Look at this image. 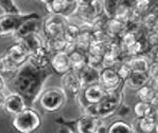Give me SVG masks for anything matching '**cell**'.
I'll list each match as a JSON object with an SVG mask.
<instances>
[{"mask_svg":"<svg viewBox=\"0 0 158 133\" xmlns=\"http://www.w3.org/2000/svg\"><path fill=\"white\" fill-rule=\"evenodd\" d=\"M53 72L48 68H38L27 61L12 74L6 81V89L10 93H17L25 98L27 106L33 107L44 91L46 81L52 76Z\"/></svg>","mask_w":158,"mask_h":133,"instance_id":"1","label":"cell"},{"mask_svg":"<svg viewBox=\"0 0 158 133\" xmlns=\"http://www.w3.org/2000/svg\"><path fill=\"white\" fill-rule=\"evenodd\" d=\"M42 124V116L33 107H27L12 119V127L18 133H35L40 129Z\"/></svg>","mask_w":158,"mask_h":133,"instance_id":"2","label":"cell"},{"mask_svg":"<svg viewBox=\"0 0 158 133\" xmlns=\"http://www.w3.org/2000/svg\"><path fill=\"white\" fill-rule=\"evenodd\" d=\"M68 98L60 87H52L44 90L38 97V104L45 112L55 113L62 110Z\"/></svg>","mask_w":158,"mask_h":133,"instance_id":"3","label":"cell"},{"mask_svg":"<svg viewBox=\"0 0 158 133\" xmlns=\"http://www.w3.org/2000/svg\"><path fill=\"white\" fill-rule=\"evenodd\" d=\"M37 13H28V14H3L0 16V30L2 36H14L16 31L20 28L25 21L32 18H40Z\"/></svg>","mask_w":158,"mask_h":133,"instance_id":"4","label":"cell"},{"mask_svg":"<svg viewBox=\"0 0 158 133\" xmlns=\"http://www.w3.org/2000/svg\"><path fill=\"white\" fill-rule=\"evenodd\" d=\"M123 88H120L115 91H107V94L104 100L99 104L101 119H106L116 114L118 108L123 103Z\"/></svg>","mask_w":158,"mask_h":133,"instance_id":"5","label":"cell"},{"mask_svg":"<svg viewBox=\"0 0 158 133\" xmlns=\"http://www.w3.org/2000/svg\"><path fill=\"white\" fill-rule=\"evenodd\" d=\"M70 22L69 18L58 15V14H49V16L44 19L43 32L46 38H54L63 36L65 28Z\"/></svg>","mask_w":158,"mask_h":133,"instance_id":"6","label":"cell"},{"mask_svg":"<svg viewBox=\"0 0 158 133\" xmlns=\"http://www.w3.org/2000/svg\"><path fill=\"white\" fill-rule=\"evenodd\" d=\"M101 118L90 117L87 115H82L74 122H68L63 119L62 117L55 119V123L63 126H67L74 133H96L97 127L100 124Z\"/></svg>","mask_w":158,"mask_h":133,"instance_id":"7","label":"cell"},{"mask_svg":"<svg viewBox=\"0 0 158 133\" xmlns=\"http://www.w3.org/2000/svg\"><path fill=\"white\" fill-rule=\"evenodd\" d=\"M60 88L65 92L68 100L77 98V96L80 95L82 89H83V84H82L77 72L71 70L63 75L62 79H60Z\"/></svg>","mask_w":158,"mask_h":133,"instance_id":"8","label":"cell"},{"mask_svg":"<svg viewBox=\"0 0 158 133\" xmlns=\"http://www.w3.org/2000/svg\"><path fill=\"white\" fill-rule=\"evenodd\" d=\"M107 94V91L101 86L100 84H94L89 86L83 87L79 98L80 106L86 104H100Z\"/></svg>","mask_w":158,"mask_h":133,"instance_id":"9","label":"cell"},{"mask_svg":"<svg viewBox=\"0 0 158 133\" xmlns=\"http://www.w3.org/2000/svg\"><path fill=\"white\" fill-rule=\"evenodd\" d=\"M99 84L106 91H115L124 87V83L120 79L116 69L113 67H104L101 69Z\"/></svg>","mask_w":158,"mask_h":133,"instance_id":"10","label":"cell"},{"mask_svg":"<svg viewBox=\"0 0 158 133\" xmlns=\"http://www.w3.org/2000/svg\"><path fill=\"white\" fill-rule=\"evenodd\" d=\"M49 67L52 70L53 74L57 76H63L67 72L71 71V62H70L69 54L66 52H55L50 55Z\"/></svg>","mask_w":158,"mask_h":133,"instance_id":"11","label":"cell"},{"mask_svg":"<svg viewBox=\"0 0 158 133\" xmlns=\"http://www.w3.org/2000/svg\"><path fill=\"white\" fill-rule=\"evenodd\" d=\"M28 107L25 98L21 95L17 93H10L6 94V100H4L3 109L6 110V113L11 114L12 116L20 113Z\"/></svg>","mask_w":158,"mask_h":133,"instance_id":"12","label":"cell"},{"mask_svg":"<svg viewBox=\"0 0 158 133\" xmlns=\"http://www.w3.org/2000/svg\"><path fill=\"white\" fill-rule=\"evenodd\" d=\"M45 6L49 14H58V15L70 18L71 16H73L77 6H71L66 0H52Z\"/></svg>","mask_w":158,"mask_h":133,"instance_id":"13","label":"cell"},{"mask_svg":"<svg viewBox=\"0 0 158 133\" xmlns=\"http://www.w3.org/2000/svg\"><path fill=\"white\" fill-rule=\"evenodd\" d=\"M6 54L10 57V59L14 62L18 68L29 61V53L20 42L16 41L12 45H10L6 50Z\"/></svg>","mask_w":158,"mask_h":133,"instance_id":"14","label":"cell"},{"mask_svg":"<svg viewBox=\"0 0 158 133\" xmlns=\"http://www.w3.org/2000/svg\"><path fill=\"white\" fill-rule=\"evenodd\" d=\"M16 41L20 42L23 45V47L28 51L29 55L45 45V40L43 39V37L38 33L29 34V35L25 36V37L16 40Z\"/></svg>","mask_w":158,"mask_h":133,"instance_id":"15","label":"cell"},{"mask_svg":"<svg viewBox=\"0 0 158 133\" xmlns=\"http://www.w3.org/2000/svg\"><path fill=\"white\" fill-rule=\"evenodd\" d=\"M105 31L111 37V39L118 40L123 33L126 32L125 22L116 18H107L105 22Z\"/></svg>","mask_w":158,"mask_h":133,"instance_id":"16","label":"cell"},{"mask_svg":"<svg viewBox=\"0 0 158 133\" xmlns=\"http://www.w3.org/2000/svg\"><path fill=\"white\" fill-rule=\"evenodd\" d=\"M50 55L51 53L47 50L46 45H44L29 55V61L38 68H48L50 62Z\"/></svg>","mask_w":158,"mask_h":133,"instance_id":"17","label":"cell"},{"mask_svg":"<svg viewBox=\"0 0 158 133\" xmlns=\"http://www.w3.org/2000/svg\"><path fill=\"white\" fill-rule=\"evenodd\" d=\"M100 71L96 68H92L90 66H85L81 71L77 72L80 76V79L82 81L83 87L89 86V84H98L100 80Z\"/></svg>","mask_w":158,"mask_h":133,"instance_id":"18","label":"cell"},{"mask_svg":"<svg viewBox=\"0 0 158 133\" xmlns=\"http://www.w3.org/2000/svg\"><path fill=\"white\" fill-rule=\"evenodd\" d=\"M40 25H42V23H40V18L29 19V20L25 21V22L20 25V28L16 31V33L14 34V37H15L16 40H18V39H20V38L29 35V34L38 33L40 32Z\"/></svg>","mask_w":158,"mask_h":133,"instance_id":"19","label":"cell"},{"mask_svg":"<svg viewBox=\"0 0 158 133\" xmlns=\"http://www.w3.org/2000/svg\"><path fill=\"white\" fill-rule=\"evenodd\" d=\"M126 61L130 65L133 72H143V73H147L151 62H152L151 59L145 54L130 57Z\"/></svg>","mask_w":158,"mask_h":133,"instance_id":"20","label":"cell"},{"mask_svg":"<svg viewBox=\"0 0 158 133\" xmlns=\"http://www.w3.org/2000/svg\"><path fill=\"white\" fill-rule=\"evenodd\" d=\"M73 16H77L81 20V23H90V25H92L97 20V18H99L97 14L94 13V9L90 6V4L77 6Z\"/></svg>","mask_w":158,"mask_h":133,"instance_id":"21","label":"cell"},{"mask_svg":"<svg viewBox=\"0 0 158 133\" xmlns=\"http://www.w3.org/2000/svg\"><path fill=\"white\" fill-rule=\"evenodd\" d=\"M151 81L148 73L143 72H133L132 75L128 77V79L124 83V86L128 87L132 90H138L142 86L149 84Z\"/></svg>","mask_w":158,"mask_h":133,"instance_id":"22","label":"cell"},{"mask_svg":"<svg viewBox=\"0 0 158 133\" xmlns=\"http://www.w3.org/2000/svg\"><path fill=\"white\" fill-rule=\"evenodd\" d=\"M70 62H71V70L75 72L81 71L87 66V52L80 49H75L73 52L69 54Z\"/></svg>","mask_w":158,"mask_h":133,"instance_id":"23","label":"cell"},{"mask_svg":"<svg viewBox=\"0 0 158 133\" xmlns=\"http://www.w3.org/2000/svg\"><path fill=\"white\" fill-rule=\"evenodd\" d=\"M155 125H156V119L144 116L141 118H136L134 127L137 133H154Z\"/></svg>","mask_w":158,"mask_h":133,"instance_id":"24","label":"cell"},{"mask_svg":"<svg viewBox=\"0 0 158 133\" xmlns=\"http://www.w3.org/2000/svg\"><path fill=\"white\" fill-rule=\"evenodd\" d=\"M141 26L147 31L148 33H152L158 29V14L156 11L152 10L149 13L144 14L142 16Z\"/></svg>","mask_w":158,"mask_h":133,"instance_id":"25","label":"cell"},{"mask_svg":"<svg viewBox=\"0 0 158 133\" xmlns=\"http://www.w3.org/2000/svg\"><path fill=\"white\" fill-rule=\"evenodd\" d=\"M107 133H137L134 125L124 119H117L108 126Z\"/></svg>","mask_w":158,"mask_h":133,"instance_id":"26","label":"cell"},{"mask_svg":"<svg viewBox=\"0 0 158 133\" xmlns=\"http://www.w3.org/2000/svg\"><path fill=\"white\" fill-rule=\"evenodd\" d=\"M66 45L67 41L64 39L63 36L54 37V38H46L45 40L46 48H47V50L49 51L51 54L55 52H64Z\"/></svg>","mask_w":158,"mask_h":133,"instance_id":"27","label":"cell"},{"mask_svg":"<svg viewBox=\"0 0 158 133\" xmlns=\"http://www.w3.org/2000/svg\"><path fill=\"white\" fill-rule=\"evenodd\" d=\"M156 90L152 87V84L150 83L142 86L141 88H139L138 90H136V96H137L138 100L140 101H145V103H151V100H153L154 95L156 94Z\"/></svg>","mask_w":158,"mask_h":133,"instance_id":"28","label":"cell"},{"mask_svg":"<svg viewBox=\"0 0 158 133\" xmlns=\"http://www.w3.org/2000/svg\"><path fill=\"white\" fill-rule=\"evenodd\" d=\"M80 33H81V29L79 25L69 22L67 26L65 28L64 33H63V37L67 42H75L79 37Z\"/></svg>","mask_w":158,"mask_h":133,"instance_id":"29","label":"cell"},{"mask_svg":"<svg viewBox=\"0 0 158 133\" xmlns=\"http://www.w3.org/2000/svg\"><path fill=\"white\" fill-rule=\"evenodd\" d=\"M19 68L10 59V57L6 54L2 55L0 57V74H13L14 72L17 71Z\"/></svg>","mask_w":158,"mask_h":133,"instance_id":"30","label":"cell"},{"mask_svg":"<svg viewBox=\"0 0 158 133\" xmlns=\"http://www.w3.org/2000/svg\"><path fill=\"white\" fill-rule=\"evenodd\" d=\"M136 40H138V38H137V36H136L135 32H134V31H126L125 33H123L122 35L120 36L118 41L120 43L122 50L125 51L132 45H134Z\"/></svg>","mask_w":158,"mask_h":133,"instance_id":"31","label":"cell"},{"mask_svg":"<svg viewBox=\"0 0 158 133\" xmlns=\"http://www.w3.org/2000/svg\"><path fill=\"white\" fill-rule=\"evenodd\" d=\"M151 108L150 103H145V101H140L138 100L132 108V112L134 114L135 118H141L147 116L148 112H149Z\"/></svg>","mask_w":158,"mask_h":133,"instance_id":"32","label":"cell"},{"mask_svg":"<svg viewBox=\"0 0 158 133\" xmlns=\"http://www.w3.org/2000/svg\"><path fill=\"white\" fill-rule=\"evenodd\" d=\"M115 69L119 75V77H120V79L123 81V83H125V81L128 79V77H130L133 73V70L131 69V67H130V65L127 64V61L119 62L118 65H116Z\"/></svg>","mask_w":158,"mask_h":133,"instance_id":"33","label":"cell"},{"mask_svg":"<svg viewBox=\"0 0 158 133\" xmlns=\"http://www.w3.org/2000/svg\"><path fill=\"white\" fill-rule=\"evenodd\" d=\"M119 3H120V0H103L104 16H106L107 18H114Z\"/></svg>","mask_w":158,"mask_h":133,"instance_id":"34","label":"cell"},{"mask_svg":"<svg viewBox=\"0 0 158 133\" xmlns=\"http://www.w3.org/2000/svg\"><path fill=\"white\" fill-rule=\"evenodd\" d=\"M134 9L140 13L141 15L149 13L150 11H152L154 9L153 6V0H135V6Z\"/></svg>","mask_w":158,"mask_h":133,"instance_id":"35","label":"cell"},{"mask_svg":"<svg viewBox=\"0 0 158 133\" xmlns=\"http://www.w3.org/2000/svg\"><path fill=\"white\" fill-rule=\"evenodd\" d=\"M0 9L4 14L20 13V9L17 6L14 0H0Z\"/></svg>","mask_w":158,"mask_h":133,"instance_id":"36","label":"cell"},{"mask_svg":"<svg viewBox=\"0 0 158 133\" xmlns=\"http://www.w3.org/2000/svg\"><path fill=\"white\" fill-rule=\"evenodd\" d=\"M106 45L107 43H103L100 41H94L92 40L89 45V48L87 50V53L90 55H97V56H103L106 50Z\"/></svg>","mask_w":158,"mask_h":133,"instance_id":"37","label":"cell"},{"mask_svg":"<svg viewBox=\"0 0 158 133\" xmlns=\"http://www.w3.org/2000/svg\"><path fill=\"white\" fill-rule=\"evenodd\" d=\"M83 114L90 117L100 118V111H99V104H86L81 106Z\"/></svg>","mask_w":158,"mask_h":133,"instance_id":"38","label":"cell"},{"mask_svg":"<svg viewBox=\"0 0 158 133\" xmlns=\"http://www.w3.org/2000/svg\"><path fill=\"white\" fill-rule=\"evenodd\" d=\"M87 65L92 68L101 70L104 68L103 56H97V55H90L87 53Z\"/></svg>","mask_w":158,"mask_h":133,"instance_id":"39","label":"cell"},{"mask_svg":"<svg viewBox=\"0 0 158 133\" xmlns=\"http://www.w3.org/2000/svg\"><path fill=\"white\" fill-rule=\"evenodd\" d=\"M90 6L94 9V13L98 17L104 16V6H103V0H91Z\"/></svg>","mask_w":158,"mask_h":133,"instance_id":"40","label":"cell"},{"mask_svg":"<svg viewBox=\"0 0 158 133\" xmlns=\"http://www.w3.org/2000/svg\"><path fill=\"white\" fill-rule=\"evenodd\" d=\"M131 112H132V108L128 105H126V104L122 103L120 105V107L118 108V110H117L116 115H118V116H120V117H124V116H127Z\"/></svg>","mask_w":158,"mask_h":133,"instance_id":"41","label":"cell"},{"mask_svg":"<svg viewBox=\"0 0 158 133\" xmlns=\"http://www.w3.org/2000/svg\"><path fill=\"white\" fill-rule=\"evenodd\" d=\"M148 75H149L150 79L154 78L155 76L158 75V60L156 61H152L149 67V70H148Z\"/></svg>","mask_w":158,"mask_h":133,"instance_id":"42","label":"cell"},{"mask_svg":"<svg viewBox=\"0 0 158 133\" xmlns=\"http://www.w3.org/2000/svg\"><path fill=\"white\" fill-rule=\"evenodd\" d=\"M108 131V126L104 123V119H102L100 122V124L98 125L96 130V133H107Z\"/></svg>","mask_w":158,"mask_h":133,"instance_id":"43","label":"cell"},{"mask_svg":"<svg viewBox=\"0 0 158 133\" xmlns=\"http://www.w3.org/2000/svg\"><path fill=\"white\" fill-rule=\"evenodd\" d=\"M57 133H74V132L72 131V130L70 129V128H68L67 126L60 125V129H58Z\"/></svg>","mask_w":158,"mask_h":133,"instance_id":"44","label":"cell"},{"mask_svg":"<svg viewBox=\"0 0 158 133\" xmlns=\"http://www.w3.org/2000/svg\"><path fill=\"white\" fill-rule=\"evenodd\" d=\"M6 89V80L4 79L3 75L0 74V91H3Z\"/></svg>","mask_w":158,"mask_h":133,"instance_id":"45","label":"cell"},{"mask_svg":"<svg viewBox=\"0 0 158 133\" xmlns=\"http://www.w3.org/2000/svg\"><path fill=\"white\" fill-rule=\"evenodd\" d=\"M6 97V94L4 93V90L0 91V109H3V105H4Z\"/></svg>","mask_w":158,"mask_h":133,"instance_id":"46","label":"cell"},{"mask_svg":"<svg viewBox=\"0 0 158 133\" xmlns=\"http://www.w3.org/2000/svg\"><path fill=\"white\" fill-rule=\"evenodd\" d=\"M150 84H152V87L155 89V90L158 91V75H157V76H155L154 78L151 79Z\"/></svg>","mask_w":158,"mask_h":133,"instance_id":"47","label":"cell"},{"mask_svg":"<svg viewBox=\"0 0 158 133\" xmlns=\"http://www.w3.org/2000/svg\"><path fill=\"white\" fill-rule=\"evenodd\" d=\"M151 105L152 106H155V107L158 108V91L156 92V94L154 95V97H153V100H151Z\"/></svg>","mask_w":158,"mask_h":133,"instance_id":"48","label":"cell"},{"mask_svg":"<svg viewBox=\"0 0 158 133\" xmlns=\"http://www.w3.org/2000/svg\"><path fill=\"white\" fill-rule=\"evenodd\" d=\"M91 0H77V6H88L90 4Z\"/></svg>","mask_w":158,"mask_h":133,"instance_id":"49","label":"cell"},{"mask_svg":"<svg viewBox=\"0 0 158 133\" xmlns=\"http://www.w3.org/2000/svg\"><path fill=\"white\" fill-rule=\"evenodd\" d=\"M69 4H71V6H77V0H66Z\"/></svg>","mask_w":158,"mask_h":133,"instance_id":"50","label":"cell"},{"mask_svg":"<svg viewBox=\"0 0 158 133\" xmlns=\"http://www.w3.org/2000/svg\"><path fill=\"white\" fill-rule=\"evenodd\" d=\"M38 1H40V2H42L43 4H45V6H46V4L50 3V2L52 1V0H38Z\"/></svg>","mask_w":158,"mask_h":133,"instance_id":"51","label":"cell"},{"mask_svg":"<svg viewBox=\"0 0 158 133\" xmlns=\"http://www.w3.org/2000/svg\"><path fill=\"white\" fill-rule=\"evenodd\" d=\"M154 133H158V118H157V120H156V125H155V131Z\"/></svg>","mask_w":158,"mask_h":133,"instance_id":"52","label":"cell"},{"mask_svg":"<svg viewBox=\"0 0 158 133\" xmlns=\"http://www.w3.org/2000/svg\"><path fill=\"white\" fill-rule=\"evenodd\" d=\"M153 10H154V11H156V13L158 14V2H157L156 6H154V9H153Z\"/></svg>","mask_w":158,"mask_h":133,"instance_id":"53","label":"cell"},{"mask_svg":"<svg viewBox=\"0 0 158 133\" xmlns=\"http://www.w3.org/2000/svg\"><path fill=\"white\" fill-rule=\"evenodd\" d=\"M155 35H156V37H157V39H158V29H157V30L156 31H155Z\"/></svg>","mask_w":158,"mask_h":133,"instance_id":"54","label":"cell"},{"mask_svg":"<svg viewBox=\"0 0 158 133\" xmlns=\"http://www.w3.org/2000/svg\"><path fill=\"white\" fill-rule=\"evenodd\" d=\"M2 37V33H1V30H0V38Z\"/></svg>","mask_w":158,"mask_h":133,"instance_id":"55","label":"cell"}]
</instances>
